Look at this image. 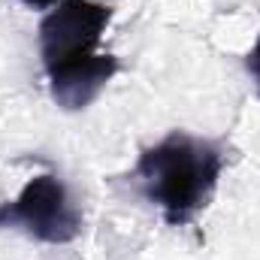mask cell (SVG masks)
Segmentation results:
<instances>
[{
  "label": "cell",
  "instance_id": "cell-1",
  "mask_svg": "<svg viewBox=\"0 0 260 260\" xmlns=\"http://www.w3.org/2000/svg\"><path fill=\"white\" fill-rule=\"evenodd\" d=\"M109 18L112 9L103 3L61 0L40 21V58L49 76V91L67 112L91 106L118 73L112 55L97 52Z\"/></svg>",
  "mask_w": 260,
  "mask_h": 260
},
{
  "label": "cell",
  "instance_id": "cell-3",
  "mask_svg": "<svg viewBox=\"0 0 260 260\" xmlns=\"http://www.w3.org/2000/svg\"><path fill=\"white\" fill-rule=\"evenodd\" d=\"M0 230H21L37 242L67 245L82 233V212L64 182L46 173L30 179L15 200L0 203Z\"/></svg>",
  "mask_w": 260,
  "mask_h": 260
},
{
  "label": "cell",
  "instance_id": "cell-4",
  "mask_svg": "<svg viewBox=\"0 0 260 260\" xmlns=\"http://www.w3.org/2000/svg\"><path fill=\"white\" fill-rule=\"evenodd\" d=\"M245 67L254 76V85H257V94H260V37H257V43H254V49L248 52V58H245Z\"/></svg>",
  "mask_w": 260,
  "mask_h": 260
},
{
  "label": "cell",
  "instance_id": "cell-2",
  "mask_svg": "<svg viewBox=\"0 0 260 260\" xmlns=\"http://www.w3.org/2000/svg\"><path fill=\"white\" fill-rule=\"evenodd\" d=\"M224 164L227 151L221 142L173 130L160 142L142 148L133 167V185L160 209L170 227H188L209 206Z\"/></svg>",
  "mask_w": 260,
  "mask_h": 260
},
{
  "label": "cell",
  "instance_id": "cell-5",
  "mask_svg": "<svg viewBox=\"0 0 260 260\" xmlns=\"http://www.w3.org/2000/svg\"><path fill=\"white\" fill-rule=\"evenodd\" d=\"M21 3H27V6H34V9H49V6H55V3H61V0H21Z\"/></svg>",
  "mask_w": 260,
  "mask_h": 260
}]
</instances>
